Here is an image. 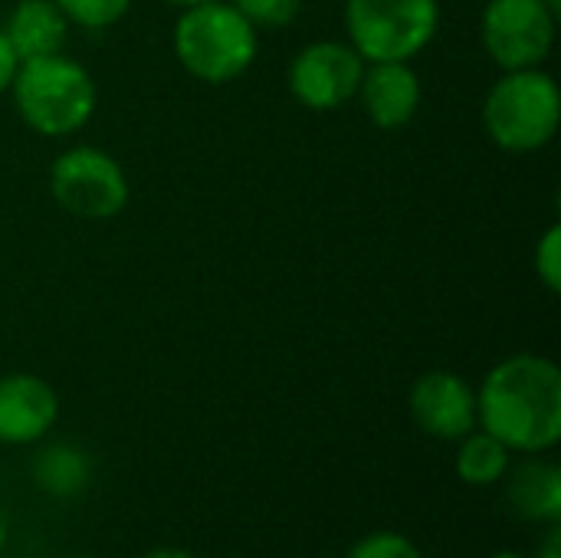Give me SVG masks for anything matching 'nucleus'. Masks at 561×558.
Returning a JSON list of instances; mask_svg holds the SVG:
<instances>
[{
    "mask_svg": "<svg viewBox=\"0 0 561 558\" xmlns=\"http://www.w3.org/2000/svg\"><path fill=\"white\" fill-rule=\"evenodd\" d=\"M164 3H171V7H178V10H184V7H194V3H207V0H164Z\"/></svg>",
    "mask_w": 561,
    "mask_h": 558,
    "instance_id": "b1692460",
    "label": "nucleus"
},
{
    "mask_svg": "<svg viewBox=\"0 0 561 558\" xmlns=\"http://www.w3.org/2000/svg\"><path fill=\"white\" fill-rule=\"evenodd\" d=\"M69 558H89V556H69Z\"/></svg>",
    "mask_w": 561,
    "mask_h": 558,
    "instance_id": "bb28decb",
    "label": "nucleus"
},
{
    "mask_svg": "<svg viewBox=\"0 0 561 558\" xmlns=\"http://www.w3.org/2000/svg\"><path fill=\"white\" fill-rule=\"evenodd\" d=\"M16 66H20V59H16L13 46L7 43V36H3V30H0V95L10 92V82H13V76H16Z\"/></svg>",
    "mask_w": 561,
    "mask_h": 558,
    "instance_id": "aec40b11",
    "label": "nucleus"
},
{
    "mask_svg": "<svg viewBox=\"0 0 561 558\" xmlns=\"http://www.w3.org/2000/svg\"><path fill=\"white\" fill-rule=\"evenodd\" d=\"M49 194L62 214L102 224L128 207L131 184L115 155L95 145H72L49 164Z\"/></svg>",
    "mask_w": 561,
    "mask_h": 558,
    "instance_id": "423d86ee",
    "label": "nucleus"
},
{
    "mask_svg": "<svg viewBox=\"0 0 561 558\" xmlns=\"http://www.w3.org/2000/svg\"><path fill=\"white\" fill-rule=\"evenodd\" d=\"M365 66L348 39H312L289 59L286 86L302 109L339 112L358 95Z\"/></svg>",
    "mask_w": 561,
    "mask_h": 558,
    "instance_id": "6e6552de",
    "label": "nucleus"
},
{
    "mask_svg": "<svg viewBox=\"0 0 561 558\" xmlns=\"http://www.w3.org/2000/svg\"><path fill=\"white\" fill-rule=\"evenodd\" d=\"M256 30H286L302 13V0H230Z\"/></svg>",
    "mask_w": 561,
    "mask_h": 558,
    "instance_id": "f3484780",
    "label": "nucleus"
},
{
    "mask_svg": "<svg viewBox=\"0 0 561 558\" xmlns=\"http://www.w3.org/2000/svg\"><path fill=\"white\" fill-rule=\"evenodd\" d=\"M171 46L187 76L227 86L256 62L260 30L230 0H207L178 13Z\"/></svg>",
    "mask_w": 561,
    "mask_h": 558,
    "instance_id": "7ed1b4c3",
    "label": "nucleus"
},
{
    "mask_svg": "<svg viewBox=\"0 0 561 558\" xmlns=\"http://www.w3.org/2000/svg\"><path fill=\"white\" fill-rule=\"evenodd\" d=\"M536 558H561V526H549V536Z\"/></svg>",
    "mask_w": 561,
    "mask_h": 558,
    "instance_id": "412c9836",
    "label": "nucleus"
},
{
    "mask_svg": "<svg viewBox=\"0 0 561 558\" xmlns=\"http://www.w3.org/2000/svg\"><path fill=\"white\" fill-rule=\"evenodd\" d=\"M10 99L30 132L43 138H66L92 122L99 89L79 59L53 53L16 66Z\"/></svg>",
    "mask_w": 561,
    "mask_h": 558,
    "instance_id": "f03ea898",
    "label": "nucleus"
},
{
    "mask_svg": "<svg viewBox=\"0 0 561 558\" xmlns=\"http://www.w3.org/2000/svg\"><path fill=\"white\" fill-rule=\"evenodd\" d=\"M483 132L510 155H533L552 145L561 125V89L542 66L503 72L483 99Z\"/></svg>",
    "mask_w": 561,
    "mask_h": 558,
    "instance_id": "20e7f679",
    "label": "nucleus"
},
{
    "mask_svg": "<svg viewBox=\"0 0 561 558\" xmlns=\"http://www.w3.org/2000/svg\"><path fill=\"white\" fill-rule=\"evenodd\" d=\"M490 558H523V556H516V553H500V556H490Z\"/></svg>",
    "mask_w": 561,
    "mask_h": 558,
    "instance_id": "a878e982",
    "label": "nucleus"
},
{
    "mask_svg": "<svg viewBox=\"0 0 561 558\" xmlns=\"http://www.w3.org/2000/svg\"><path fill=\"white\" fill-rule=\"evenodd\" d=\"M559 20L546 0H486L480 13V43L503 72L546 66L556 49Z\"/></svg>",
    "mask_w": 561,
    "mask_h": 558,
    "instance_id": "0eeeda50",
    "label": "nucleus"
},
{
    "mask_svg": "<svg viewBox=\"0 0 561 558\" xmlns=\"http://www.w3.org/2000/svg\"><path fill=\"white\" fill-rule=\"evenodd\" d=\"M345 39L365 62H411L440 30V0H345Z\"/></svg>",
    "mask_w": 561,
    "mask_h": 558,
    "instance_id": "39448f33",
    "label": "nucleus"
},
{
    "mask_svg": "<svg viewBox=\"0 0 561 558\" xmlns=\"http://www.w3.org/2000/svg\"><path fill=\"white\" fill-rule=\"evenodd\" d=\"M506 500L510 506L529 520V523H546L559 526L561 523V467L552 460H533L506 470Z\"/></svg>",
    "mask_w": 561,
    "mask_h": 558,
    "instance_id": "ddd939ff",
    "label": "nucleus"
},
{
    "mask_svg": "<svg viewBox=\"0 0 561 558\" xmlns=\"http://www.w3.org/2000/svg\"><path fill=\"white\" fill-rule=\"evenodd\" d=\"M33 480L43 487L46 497H56V500H72L79 497L89 480H92V467H89V457L72 447V444H53L46 451L36 454L33 460Z\"/></svg>",
    "mask_w": 561,
    "mask_h": 558,
    "instance_id": "4468645a",
    "label": "nucleus"
},
{
    "mask_svg": "<svg viewBox=\"0 0 561 558\" xmlns=\"http://www.w3.org/2000/svg\"><path fill=\"white\" fill-rule=\"evenodd\" d=\"M53 3L62 10L69 26L95 30V33L115 26L131 10V0H53Z\"/></svg>",
    "mask_w": 561,
    "mask_h": 558,
    "instance_id": "dca6fc26",
    "label": "nucleus"
},
{
    "mask_svg": "<svg viewBox=\"0 0 561 558\" xmlns=\"http://www.w3.org/2000/svg\"><path fill=\"white\" fill-rule=\"evenodd\" d=\"M0 30L13 46L16 59L26 62L62 53L72 26L53 0H16Z\"/></svg>",
    "mask_w": 561,
    "mask_h": 558,
    "instance_id": "f8f14e48",
    "label": "nucleus"
},
{
    "mask_svg": "<svg viewBox=\"0 0 561 558\" xmlns=\"http://www.w3.org/2000/svg\"><path fill=\"white\" fill-rule=\"evenodd\" d=\"M513 451L506 444H500L493 434L486 431H470L467 437H460V451H457V477L470 487H493L506 477Z\"/></svg>",
    "mask_w": 561,
    "mask_h": 558,
    "instance_id": "2eb2a0df",
    "label": "nucleus"
},
{
    "mask_svg": "<svg viewBox=\"0 0 561 558\" xmlns=\"http://www.w3.org/2000/svg\"><path fill=\"white\" fill-rule=\"evenodd\" d=\"M414 424L437 441H460L477 431V391L447 368L424 372L408 395Z\"/></svg>",
    "mask_w": 561,
    "mask_h": 558,
    "instance_id": "1a4fd4ad",
    "label": "nucleus"
},
{
    "mask_svg": "<svg viewBox=\"0 0 561 558\" xmlns=\"http://www.w3.org/2000/svg\"><path fill=\"white\" fill-rule=\"evenodd\" d=\"M59 421L56 388L30 372H10L0 378V444L26 447L53 431Z\"/></svg>",
    "mask_w": 561,
    "mask_h": 558,
    "instance_id": "9d476101",
    "label": "nucleus"
},
{
    "mask_svg": "<svg viewBox=\"0 0 561 558\" xmlns=\"http://www.w3.org/2000/svg\"><path fill=\"white\" fill-rule=\"evenodd\" d=\"M7 536H10V523H7V516H3V510H0V553H3V546H7Z\"/></svg>",
    "mask_w": 561,
    "mask_h": 558,
    "instance_id": "5701e85b",
    "label": "nucleus"
},
{
    "mask_svg": "<svg viewBox=\"0 0 561 558\" xmlns=\"http://www.w3.org/2000/svg\"><path fill=\"white\" fill-rule=\"evenodd\" d=\"M345 558H424L421 549L401 536V533H391V529H381V533H368L362 536Z\"/></svg>",
    "mask_w": 561,
    "mask_h": 558,
    "instance_id": "6ab92c4d",
    "label": "nucleus"
},
{
    "mask_svg": "<svg viewBox=\"0 0 561 558\" xmlns=\"http://www.w3.org/2000/svg\"><path fill=\"white\" fill-rule=\"evenodd\" d=\"M355 99L375 128L398 132L421 112L424 86L411 62H368Z\"/></svg>",
    "mask_w": 561,
    "mask_h": 558,
    "instance_id": "9b49d317",
    "label": "nucleus"
},
{
    "mask_svg": "<svg viewBox=\"0 0 561 558\" xmlns=\"http://www.w3.org/2000/svg\"><path fill=\"white\" fill-rule=\"evenodd\" d=\"M533 266L539 283L546 286V293H559L561 289V224H549L542 230V237L536 240L533 250Z\"/></svg>",
    "mask_w": 561,
    "mask_h": 558,
    "instance_id": "a211bd4d",
    "label": "nucleus"
},
{
    "mask_svg": "<svg viewBox=\"0 0 561 558\" xmlns=\"http://www.w3.org/2000/svg\"><path fill=\"white\" fill-rule=\"evenodd\" d=\"M145 558H194L191 553H184V549H154V553H148Z\"/></svg>",
    "mask_w": 561,
    "mask_h": 558,
    "instance_id": "4be33fe9",
    "label": "nucleus"
},
{
    "mask_svg": "<svg viewBox=\"0 0 561 558\" xmlns=\"http://www.w3.org/2000/svg\"><path fill=\"white\" fill-rule=\"evenodd\" d=\"M477 428L513 454H546L561 441V372L536 352L496 362L477 391Z\"/></svg>",
    "mask_w": 561,
    "mask_h": 558,
    "instance_id": "f257e3e1",
    "label": "nucleus"
},
{
    "mask_svg": "<svg viewBox=\"0 0 561 558\" xmlns=\"http://www.w3.org/2000/svg\"><path fill=\"white\" fill-rule=\"evenodd\" d=\"M546 3H549V7H552V10L561 16V0H546Z\"/></svg>",
    "mask_w": 561,
    "mask_h": 558,
    "instance_id": "393cba45",
    "label": "nucleus"
}]
</instances>
